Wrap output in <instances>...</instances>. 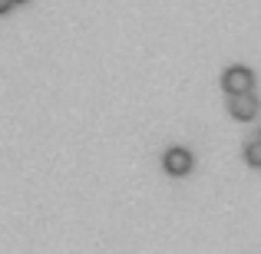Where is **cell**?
<instances>
[{"label": "cell", "instance_id": "cell-2", "mask_svg": "<svg viewBox=\"0 0 261 254\" xmlns=\"http://www.w3.org/2000/svg\"><path fill=\"white\" fill-rule=\"evenodd\" d=\"M222 86H225V93H245V89H251V70H245V66L225 70Z\"/></svg>", "mask_w": 261, "mask_h": 254}, {"label": "cell", "instance_id": "cell-6", "mask_svg": "<svg viewBox=\"0 0 261 254\" xmlns=\"http://www.w3.org/2000/svg\"><path fill=\"white\" fill-rule=\"evenodd\" d=\"M10 4H27V0H10Z\"/></svg>", "mask_w": 261, "mask_h": 254}, {"label": "cell", "instance_id": "cell-1", "mask_svg": "<svg viewBox=\"0 0 261 254\" xmlns=\"http://www.w3.org/2000/svg\"><path fill=\"white\" fill-rule=\"evenodd\" d=\"M228 109L235 119H251V116L258 112V102L255 96H251V89H245V93H228Z\"/></svg>", "mask_w": 261, "mask_h": 254}, {"label": "cell", "instance_id": "cell-3", "mask_svg": "<svg viewBox=\"0 0 261 254\" xmlns=\"http://www.w3.org/2000/svg\"><path fill=\"white\" fill-rule=\"evenodd\" d=\"M162 165H166L169 175H185V172L192 168V155H189V149H169L166 152V159H162Z\"/></svg>", "mask_w": 261, "mask_h": 254}, {"label": "cell", "instance_id": "cell-4", "mask_svg": "<svg viewBox=\"0 0 261 254\" xmlns=\"http://www.w3.org/2000/svg\"><path fill=\"white\" fill-rule=\"evenodd\" d=\"M245 159H248V165H261V135L248 139V146H245Z\"/></svg>", "mask_w": 261, "mask_h": 254}, {"label": "cell", "instance_id": "cell-5", "mask_svg": "<svg viewBox=\"0 0 261 254\" xmlns=\"http://www.w3.org/2000/svg\"><path fill=\"white\" fill-rule=\"evenodd\" d=\"M10 10V0H0V13H7Z\"/></svg>", "mask_w": 261, "mask_h": 254}]
</instances>
